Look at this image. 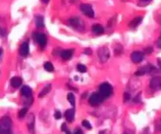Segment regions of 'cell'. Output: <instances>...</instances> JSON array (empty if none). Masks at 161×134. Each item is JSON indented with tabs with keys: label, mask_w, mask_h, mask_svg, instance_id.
I'll use <instances>...</instances> for the list:
<instances>
[{
	"label": "cell",
	"mask_w": 161,
	"mask_h": 134,
	"mask_svg": "<svg viewBox=\"0 0 161 134\" xmlns=\"http://www.w3.org/2000/svg\"><path fill=\"white\" fill-rule=\"evenodd\" d=\"M61 130H62V132H66V131H67V130H68V129H67V126H66V123H62V125H61Z\"/></svg>",
	"instance_id": "obj_29"
},
{
	"label": "cell",
	"mask_w": 161,
	"mask_h": 134,
	"mask_svg": "<svg viewBox=\"0 0 161 134\" xmlns=\"http://www.w3.org/2000/svg\"><path fill=\"white\" fill-rule=\"evenodd\" d=\"M66 134H70V132L69 130H67V131H66Z\"/></svg>",
	"instance_id": "obj_36"
},
{
	"label": "cell",
	"mask_w": 161,
	"mask_h": 134,
	"mask_svg": "<svg viewBox=\"0 0 161 134\" xmlns=\"http://www.w3.org/2000/svg\"><path fill=\"white\" fill-rule=\"evenodd\" d=\"M21 93L25 97L30 98V97H32V89L29 86L24 85L21 88Z\"/></svg>",
	"instance_id": "obj_12"
},
{
	"label": "cell",
	"mask_w": 161,
	"mask_h": 134,
	"mask_svg": "<svg viewBox=\"0 0 161 134\" xmlns=\"http://www.w3.org/2000/svg\"><path fill=\"white\" fill-rule=\"evenodd\" d=\"M74 115H75V111L73 108L71 109H68L65 112V117L66 119L69 122H72L74 119Z\"/></svg>",
	"instance_id": "obj_14"
},
{
	"label": "cell",
	"mask_w": 161,
	"mask_h": 134,
	"mask_svg": "<svg viewBox=\"0 0 161 134\" xmlns=\"http://www.w3.org/2000/svg\"><path fill=\"white\" fill-rule=\"evenodd\" d=\"M123 46H121V45H117L116 47L114 48V54L116 56H119V55H121L123 53Z\"/></svg>",
	"instance_id": "obj_22"
},
{
	"label": "cell",
	"mask_w": 161,
	"mask_h": 134,
	"mask_svg": "<svg viewBox=\"0 0 161 134\" xmlns=\"http://www.w3.org/2000/svg\"><path fill=\"white\" fill-rule=\"evenodd\" d=\"M80 10L85 16L90 18H93L95 17V13L94 10L90 4L88 3H83L80 6Z\"/></svg>",
	"instance_id": "obj_5"
},
{
	"label": "cell",
	"mask_w": 161,
	"mask_h": 134,
	"mask_svg": "<svg viewBox=\"0 0 161 134\" xmlns=\"http://www.w3.org/2000/svg\"><path fill=\"white\" fill-rule=\"evenodd\" d=\"M0 134H12L11 130H0Z\"/></svg>",
	"instance_id": "obj_30"
},
{
	"label": "cell",
	"mask_w": 161,
	"mask_h": 134,
	"mask_svg": "<svg viewBox=\"0 0 161 134\" xmlns=\"http://www.w3.org/2000/svg\"><path fill=\"white\" fill-rule=\"evenodd\" d=\"M142 20H143V17H135L134 19H133V20L130 22L129 27H130V28H137V26L140 25V24L141 23Z\"/></svg>",
	"instance_id": "obj_16"
},
{
	"label": "cell",
	"mask_w": 161,
	"mask_h": 134,
	"mask_svg": "<svg viewBox=\"0 0 161 134\" xmlns=\"http://www.w3.org/2000/svg\"><path fill=\"white\" fill-rule=\"evenodd\" d=\"M27 126H28L29 133L35 134V118L32 114H31L28 118Z\"/></svg>",
	"instance_id": "obj_8"
},
{
	"label": "cell",
	"mask_w": 161,
	"mask_h": 134,
	"mask_svg": "<svg viewBox=\"0 0 161 134\" xmlns=\"http://www.w3.org/2000/svg\"><path fill=\"white\" fill-rule=\"evenodd\" d=\"M156 45H157V46H158L159 48H161V35H160V37L159 38V39L157 40Z\"/></svg>",
	"instance_id": "obj_32"
},
{
	"label": "cell",
	"mask_w": 161,
	"mask_h": 134,
	"mask_svg": "<svg viewBox=\"0 0 161 134\" xmlns=\"http://www.w3.org/2000/svg\"><path fill=\"white\" fill-rule=\"evenodd\" d=\"M112 92V88L110 84H108L107 82H104L103 84L100 85V94L105 99L111 96Z\"/></svg>",
	"instance_id": "obj_3"
},
{
	"label": "cell",
	"mask_w": 161,
	"mask_h": 134,
	"mask_svg": "<svg viewBox=\"0 0 161 134\" xmlns=\"http://www.w3.org/2000/svg\"><path fill=\"white\" fill-rule=\"evenodd\" d=\"M141 1H143V2H148V1H149V0H141Z\"/></svg>",
	"instance_id": "obj_39"
},
{
	"label": "cell",
	"mask_w": 161,
	"mask_h": 134,
	"mask_svg": "<svg viewBox=\"0 0 161 134\" xmlns=\"http://www.w3.org/2000/svg\"><path fill=\"white\" fill-rule=\"evenodd\" d=\"M73 50H66L61 51V53H60L61 57L64 61L70 60L71 57H73Z\"/></svg>",
	"instance_id": "obj_13"
},
{
	"label": "cell",
	"mask_w": 161,
	"mask_h": 134,
	"mask_svg": "<svg viewBox=\"0 0 161 134\" xmlns=\"http://www.w3.org/2000/svg\"><path fill=\"white\" fill-rule=\"evenodd\" d=\"M77 71H78L79 72H80V73H85V72H86V71H87V68H86L84 64H77Z\"/></svg>",
	"instance_id": "obj_23"
},
{
	"label": "cell",
	"mask_w": 161,
	"mask_h": 134,
	"mask_svg": "<svg viewBox=\"0 0 161 134\" xmlns=\"http://www.w3.org/2000/svg\"><path fill=\"white\" fill-rule=\"evenodd\" d=\"M44 69L47 71H49V72H52L54 71V66L53 64L51 63V62H46L44 65Z\"/></svg>",
	"instance_id": "obj_20"
},
{
	"label": "cell",
	"mask_w": 161,
	"mask_h": 134,
	"mask_svg": "<svg viewBox=\"0 0 161 134\" xmlns=\"http://www.w3.org/2000/svg\"><path fill=\"white\" fill-rule=\"evenodd\" d=\"M104 100V98L99 93H95L90 96L89 102L90 105H92V106H98L103 102Z\"/></svg>",
	"instance_id": "obj_7"
},
{
	"label": "cell",
	"mask_w": 161,
	"mask_h": 134,
	"mask_svg": "<svg viewBox=\"0 0 161 134\" xmlns=\"http://www.w3.org/2000/svg\"><path fill=\"white\" fill-rule=\"evenodd\" d=\"M1 35H2V29L0 28V36H1Z\"/></svg>",
	"instance_id": "obj_38"
},
{
	"label": "cell",
	"mask_w": 161,
	"mask_h": 134,
	"mask_svg": "<svg viewBox=\"0 0 161 134\" xmlns=\"http://www.w3.org/2000/svg\"><path fill=\"white\" fill-rule=\"evenodd\" d=\"M97 55L99 57V60L101 63H105L108 61L110 57V51L107 47L102 46L98 49L97 50Z\"/></svg>",
	"instance_id": "obj_2"
},
{
	"label": "cell",
	"mask_w": 161,
	"mask_h": 134,
	"mask_svg": "<svg viewBox=\"0 0 161 134\" xmlns=\"http://www.w3.org/2000/svg\"><path fill=\"white\" fill-rule=\"evenodd\" d=\"M2 53H3V50H2V49H0V56H1Z\"/></svg>",
	"instance_id": "obj_37"
},
{
	"label": "cell",
	"mask_w": 161,
	"mask_h": 134,
	"mask_svg": "<svg viewBox=\"0 0 161 134\" xmlns=\"http://www.w3.org/2000/svg\"><path fill=\"white\" fill-rule=\"evenodd\" d=\"M131 60L134 63H140L144 60V53L139 51H134L131 53Z\"/></svg>",
	"instance_id": "obj_9"
},
{
	"label": "cell",
	"mask_w": 161,
	"mask_h": 134,
	"mask_svg": "<svg viewBox=\"0 0 161 134\" xmlns=\"http://www.w3.org/2000/svg\"><path fill=\"white\" fill-rule=\"evenodd\" d=\"M67 100L72 106H75V96L73 93H70L67 94Z\"/></svg>",
	"instance_id": "obj_21"
},
{
	"label": "cell",
	"mask_w": 161,
	"mask_h": 134,
	"mask_svg": "<svg viewBox=\"0 0 161 134\" xmlns=\"http://www.w3.org/2000/svg\"><path fill=\"white\" fill-rule=\"evenodd\" d=\"M35 24L38 28H44V19L42 16L37 15L35 17Z\"/></svg>",
	"instance_id": "obj_15"
},
{
	"label": "cell",
	"mask_w": 161,
	"mask_h": 134,
	"mask_svg": "<svg viewBox=\"0 0 161 134\" xmlns=\"http://www.w3.org/2000/svg\"><path fill=\"white\" fill-rule=\"evenodd\" d=\"M92 31H93V33H95V34H96V35H101V34L104 33V27H103L102 25L97 24L93 25V27H92Z\"/></svg>",
	"instance_id": "obj_18"
},
{
	"label": "cell",
	"mask_w": 161,
	"mask_h": 134,
	"mask_svg": "<svg viewBox=\"0 0 161 134\" xmlns=\"http://www.w3.org/2000/svg\"><path fill=\"white\" fill-rule=\"evenodd\" d=\"M151 89H158L160 85H161V78L160 77L156 76L153 77L151 80H150V84H149Z\"/></svg>",
	"instance_id": "obj_10"
},
{
	"label": "cell",
	"mask_w": 161,
	"mask_h": 134,
	"mask_svg": "<svg viewBox=\"0 0 161 134\" xmlns=\"http://www.w3.org/2000/svg\"><path fill=\"white\" fill-rule=\"evenodd\" d=\"M68 23H69V25L73 28L74 30L77 31H80L82 32L84 31L85 30V24H84V21L79 18V17H73V18H70L69 21H68Z\"/></svg>",
	"instance_id": "obj_1"
},
{
	"label": "cell",
	"mask_w": 161,
	"mask_h": 134,
	"mask_svg": "<svg viewBox=\"0 0 161 134\" xmlns=\"http://www.w3.org/2000/svg\"><path fill=\"white\" fill-rule=\"evenodd\" d=\"M51 84H48L44 86V88L41 90V92H40L39 93V98H42L44 97H45L50 91H51Z\"/></svg>",
	"instance_id": "obj_19"
},
{
	"label": "cell",
	"mask_w": 161,
	"mask_h": 134,
	"mask_svg": "<svg viewBox=\"0 0 161 134\" xmlns=\"http://www.w3.org/2000/svg\"><path fill=\"white\" fill-rule=\"evenodd\" d=\"M74 134H83V132L82 129H77L76 132H74Z\"/></svg>",
	"instance_id": "obj_33"
},
{
	"label": "cell",
	"mask_w": 161,
	"mask_h": 134,
	"mask_svg": "<svg viewBox=\"0 0 161 134\" xmlns=\"http://www.w3.org/2000/svg\"><path fill=\"white\" fill-rule=\"evenodd\" d=\"M19 53L22 57H26L28 56V53H29V46H28V43L25 42H23L19 49Z\"/></svg>",
	"instance_id": "obj_11"
},
{
	"label": "cell",
	"mask_w": 161,
	"mask_h": 134,
	"mask_svg": "<svg viewBox=\"0 0 161 134\" xmlns=\"http://www.w3.org/2000/svg\"><path fill=\"white\" fill-rule=\"evenodd\" d=\"M152 51H153V48H152V46H148L147 48H145V49L144 50V52H145V53H148V54L152 53Z\"/></svg>",
	"instance_id": "obj_28"
},
{
	"label": "cell",
	"mask_w": 161,
	"mask_h": 134,
	"mask_svg": "<svg viewBox=\"0 0 161 134\" xmlns=\"http://www.w3.org/2000/svg\"><path fill=\"white\" fill-rule=\"evenodd\" d=\"M85 53L87 55H91L92 54V50L90 48H87L85 50Z\"/></svg>",
	"instance_id": "obj_31"
},
{
	"label": "cell",
	"mask_w": 161,
	"mask_h": 134,
	"mask_svg": "<svg viewBox=\"0 0 161 134\" xmlns=\"http://www.w3.org/2000/svg\"><path fill=\"white\" fill-rule=\"evenodd\" d=\"M82 125L85 128H86L87 129H92V125L90 124V122L88 120H84L82 122Z\"/></svg>",
	"instance_id": "obj_25"
},
{
	"label": "cell",
	"mask_w": 161,
	"mask_h": 134,
	"mask_svg": "<svg viewBox=\"0 0 161 134\" xmlns=\"http://www.w3.org/2000/svg\"><path fill=\"white\" fill-rule=\"evenodd\" d=\"M158 64H159V68H161V59H159V60H158Z\"/></svg>",
	"instance_id": "obj_35"
},
{
	"label": "cell",
	"mask_w": 161,
	"mask_h": 134,
	"mask_svg": "<svg viewBox=\"0 0 161 134\" xmlns=\"http://www.w3.org/2000/svg\"><path fill=\"white\" fill-rule=\"evenodd\" d=\"M11 128L12 120L9 116H3L0 119V130H11Z\"/></svg>",
	"instance_id": "obj_4"
},
{
	"label": "cell",
	"mask_w": 161,
	"mask_h": 134,
	"mask_svg": "<svg viewBox=\"0 0 161 134\" xmlns=\"http://www.w3.org/2000/svg\"><path fill=\"white\" fill-rule=\"evenodd\" d=\"M130 100V95L128 93H125L123 94V100H124V102H127Z\"/></svg>",
	"instance_id": "obj_27"
},
{
	"label": "cell",
	"mask_w": 161,
	"mask_h": 134,
	"mask_svg": "<svg viewBox=\"0 0 161 134\" xmlns=\"http://www.w3.org/2000/svg\"><path fill=\"white\" fill-rule=\"evenodd\" d=\"M33 38L41 47H44L47 44V36L40 32H36L33 34Z\"/></svg>",
	"instance_id": "obj_6"
},
{
	"label": "cell",
	"mask_w": 161,
	"mask_h": 134,
	"mask_svg": "<svg viewBox=\"0 0 161 134\" xmlns=\"http://www.w3.org/2000/svg\"><path fill=\"white\" fill-rule=\"evenodd\" d=\"M27 112H28V108H23L21 109L20 111L18 112V117H19L20 118H23L26 115Z\"/></svg>",
	"instance_id": "obj_24"
},
{
	"label": "cell",
	"mask_w": 161,
	"mask_h": 134,
	"mask_svg": "<svg viewBox=\"0 0 161 134\" xmlns=\"http://www.w3.org/2000/svg\"><path fill=\"white\" fill-rule=\"evenodd\" d=\"M54 116H55V119L59 120V119H60V118H62V113H61L59 111H55V115H54Z\"/></svg>",
	"instance_id": "obj_26"
},
{
	"label": "cell",
	"mask_w": 161,
	"mask_h": 134,
	"mask_svg": "<svg viewBox=\"0 0 161 134\" xmlns=\"http://www.w3.org/2000/svg\"><path fill=\"white\" fill-rule=\"evenodd\" d=\"M42 1V3H45V4H48L51 0H41Z\"/></svg>",
	"instance_id": "obj_34"
},
{
	"label": "cell",
	"mask_w": 161,
	"mask_h": 134,
	"mask_svg": "<svg viewBox=\"0 0 161 134\" xmlns=\"http://www.w3.org/2000/svg\"><path fill=\"white\" fill-rule=\"evenodd\" d=\"M22 83V79L20 77L14 76L10 79V85L14 88H18Z\"/></svg>",
	"instance_id": "obj_17"
}]
</instances>
